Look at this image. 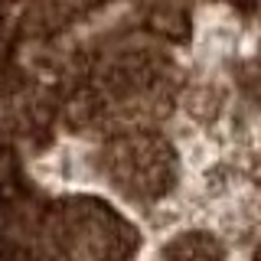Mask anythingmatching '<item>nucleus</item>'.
Here are the masks:
<instances>
[{
  "mask_svg": "<svg viewBox=\"0 0 261 261\" xmlns=\"http://www.w3.org/2000/svg\"><path fill=\"white\" fill-rule=\"evenodd\" d=\"M176 88V72L167 53H160L150 43L137 46H121L111 53V59L101 69V92L108 101L130 105L137 98H150V101L167 105Z\"/></svg>",
  "mask_w": 261,
  "mask_h": 261,
  "instance_id": "nucleus-3",
  "label": "nucleus"
},
{
  "mask_svg": "<svg viewBox=\"0 0 261 261\" xmlns=\"http://www.w3.org/2000/svg\"><path fill=\"white\" fill-rule=\"evenodd\" d=\"M59 114L72 130H92L98 124H105V118H108V95L98 85H88V82L72 85L62 95Z\"/></svg>",
  "mask_w": 261,
  "mask_h": 261,
  "instance_id": "nucleus-4",
  "label": "nucleus"
},
{
  "mask_svg": "<svg viewBox=\"0 0 261 261\" xmlns=\"http://www.w3.org/2000/svg\"><path fill=\"white\" fill-rule=\"evenodd\" d=\"M144 30L163 43H186L190 39V10L173 4H150L144 7Z\"/></svg>",
  "mask_w": 261,
  "mask_h": 261,
  "instance_id": "nucleus-5",
  "label": "nucleus"
},
{
  "mask_svg": "<svg viewBox=\"0 0 261 261\" xmlns=\"http://www.w3.org/2000/svg\"><path fill=\"white\" fill-rule=\"evenodd\" d=\"M222 245H219L212 235L202 232H190L179 235L163 248V261H222Z\"/></svg>",
  "mask_w": 261,
  "mask_h": 261,
  "instance_id": "nucleus-6",
  "label": "nucleus"
},
{
  "mask_svg": "<svg viewBox=\"0 0 261 261\" xmlns=\"http://www.w3.org/2000/svg\"><path fill=\"white\" fill-rule=\"evenodd\" d=\"M39 242L56 261H130L137 228L98 196H65L49 206Z\"/></svg>",
  "mask_w": 261,
  "mask_h": 261,
  "instance_id": "nucleus-1",
  "label": "nucleus"
},
{
  "mask_svg": "<svg viewBox=\"0 0 261 261\" xmlns=\"http://www.w3.org/2000/svg\"><path fill=\"white\" fill-rule=\"evenodd\" d=\"M101 170L134 202H160L176 186V150L157 130L114 134L101 150Z\"/></svg>",
  "mask_w": 261,
  "mask_h": 261,
  "instance_id": "nucleus-2",
  "label": "nucleus"
}]
</instances>
